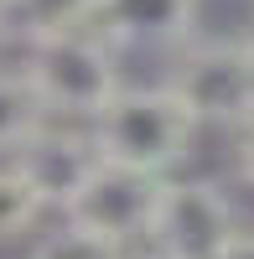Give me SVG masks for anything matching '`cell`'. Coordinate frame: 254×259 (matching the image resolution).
<instances>
[{"mask_svg":"<svg viewBox=\"0 0 254 259\" xmlns=\"http://www.w3.org/2000/svg\"><path fill=\"white\" fill-rule=\"evenodd\" d=\"M26 78L36 83L52 119H94L124 83L114 68V41L99 26H78L26 47Z\"/></svg>","mask_w":254,"mask_h":259,"instance_id":"obj_2","label":"cell"},{"mask_svg":"<svg viewBox=\"0 0 254 259\" xmlns=\"http://www.w3.org/2000/svg\"><path fill=\"white\" fill-rule=\"evenodd\" d=\"M99 156L151 171V177H172V171L187 161L197 135V114L182 104V94L172 83H156V89H119L104 109L89 119Z\"/></svg>","mask_w":254,"mask_h":259,"instance_id":"obj_1","label":"cell"},{"mask_svg":"<svg viewBox=\"0 0 254 259\" xmlns=\"http://www.w3.org/2000/svg\"><path fill=\"white\" fill-rule=\"evenodd\" d=\"M249 11H254V0H249Z\"/></svg>","mask_w":254,"mask_h":259,"instance_id":"obj_18","label":"cell"},{"mask_svg":"<svg viewBox=\"0 0 254 259\" xmlns=\"http://www.w3.org/2000/svg\"><path fill=\"white\" fill-rule=\"evenodd\" d=\"M47 119L52 114H47V104H41L36 83L26 78V68H0V150L11 156V150L26 135H36Z\"/></svg>","mask_w":254,"mask_h":259,"instance_id":"obj_9","label":"cell"},{"mask_svg":"<svg viewBox=\"0 0 254 259\" xmlns=\"http://www.w3.org/2000/svg\"><path fill=\"white\" fill-rule=\"evenodd\" d=\"M94 11H99V0H6L0 26H6L11 41L36 47V41H47V36L94 26Z\"/></svg>","mask_w":254,"mask_h":259,"instance_id":"obj_8","label":"cell"},{"mask_svg":"<svg viewBox=\"0 0 254 259\" xmlns=\"http://www.w3.org/2000/svg\"><path fill=\"white\" fill-rule=\"evenodd\" d=\"M41 212H47V202L31 192V182L21 177L16 166H0V244L31 233Z\"/></svg>","mask_w":254,"mask_h":259,"instance_id":"obj_11","label":"cell"},{"mask_svg":"<svg viewBox=\"0 0 254 259\" xmlns=\"http://www.w3.org/2000/svg\"><path fill=\"white\" fill-rule=\"evenodd\" d=\"M0 11H6V0H0Z\"/></svg>","mask_w":254,"mask_h":259,"instance_id":"obj_17","label":"cell"},{"mask_svg":"<svg viewBox=\"0 0 254 259\" xmlns=\"http://www.w3.org/2000/svg\"><path fill=\"white\" fill-rule=\"evenodd\" d=\"M234 171L254 187V124H244V130H239V140H234Z\"/></svg>","mask_w":254,"mask_h":259,"instance_id":"obj_12","label":"cell"},{"mask_svg":"<svg viewBox=\"0 0 254 259\" xmlns=\"http://www.w3.org/2000/svg\"><path fill=\"white\" fill-rule=\"evenodd\" d=\"M130 259H172V254H161V249H151V244H145L140 254H130Z\"/></svg>","mask_w":254,"mask_h":259,"instance_id":"obj_14","label":"cell"},{"mask_svg":"<svg viewBox=\"0 0 254 259\" xmlns=\"http://www.w3.org/2000/svg\"><path fill=\"white\" fill-rule=\"evenodd\" d=\"M218 259H254V228H239V239L228 244Z\"/></svg>","mask_w":254,"mask_h":259,"instance_id":"obj_13","label":"cell"},{"mask_svg":"<svg viewBox=\"0 0 254 259\" xmlns=\"http://www.w3.org/2000/svg\"><path fill=\"white\" fill-rule=\"evenodd\" d=\"M99 161L104 156H99L94 130H73V124H57V119H47L36 135H26L11 150V166L31 182L36 197L47 207H57V212L73 207V197L99 171Z\"/></svg>","mask_w":254,"mask_h":259,"instance_id":"obj_6","label":"cell"},{"mask_svg":"<svg viewBox=\"0 0 254 259\" xmlns=\"http://www.w3.org/2000/svg\"><path fill=\"white\" fill-rule=\"evenodd\" d=\"M161 187H166V177H151V171H135V166H119V161H99V171L83 182V192L73 197V207L62 218L99 228L119 244H145Z\"/></svg>","mask_w":254,"mask_h":259,"instance_id":"obj_5","label":"cell"},{"mask_svg":"<svg viewBox=\"0 0 254 259\" xmlns=\"http://www.w3.org/2000/svg\"><path fill=\"white\" fill-rule=\"evenodd\" d=\"M244 47H249V57H254V16H249V26H244Z\"/></svg>","mask_w":254,"mask_h":259,"instance_id":"obj_15","label":"cell"},{"mask_svg":"<svg viewBox=\"0 0 254 259\" xmlns=\"http://www.w3.org/2000/svg\"><path fill=\"white\" fill-rule=\"evenodd\" d=\"M31 259H130V244H119L109 233L83 228V223L68 218L62 228H52L47 239L31 249Z\"/></svg>","mask_w":254,"mask_h":259,"instance_id":"obj_10","label":"cell"},{"mask_svg":"<svg viewBox=\"0 0 254 259\" xmlns=\"http://www.w3.org/2000/svg\"><path fill=\"white\" fill-rule=\"evenodd\" d=\"M239 212L228 202V192L207 177H166L161 202L145 244L172 254V259H218L239 239Z\"/></svg>","mask_w":254,"mask_h":259,"instance_id":"obj_4","label":"cell"},{"mask_svg":"<svg viewBox=\"0 0 254 259\" xmlns=\"http://www.w3.org/2000/svg\"><path fill=\"white\" fill-rule=\"evenodd\" d=\"M0 41H6V26H0Z\"/></svg>","mask_w":254,"mask_h":259,"instance_id":"obj_16","label":"cell"},{"mask_svg":"<svg viewBox=\"0 0 254 259\" xmlns=\"http://www.w3.org/2000/svg\"><path fill=\"white\" fill-rule=\"evenodd\" d=\"M166 83L182 94L197 124H218L234 135L254 124V57L244 36H192L187 47H177Z\"/></svg>","mask_w":254,"mask_h":259,"instance_id":"obj_3","label":"cell"},{"mask_svg":"<svg viewBox=\"0 0 254 259\" xmlns=\"http://www.w3.org/2000/svg\"><path fill=\"white\" fill-rule=\"evenodd\" d=\"M202 0H99L94 26L114 47H151V52H177L197 36Z\"/></svg>","mask_w":254,"mask_h":259,"instance_id":"obj_7","label":"cell"}]
</instances>
